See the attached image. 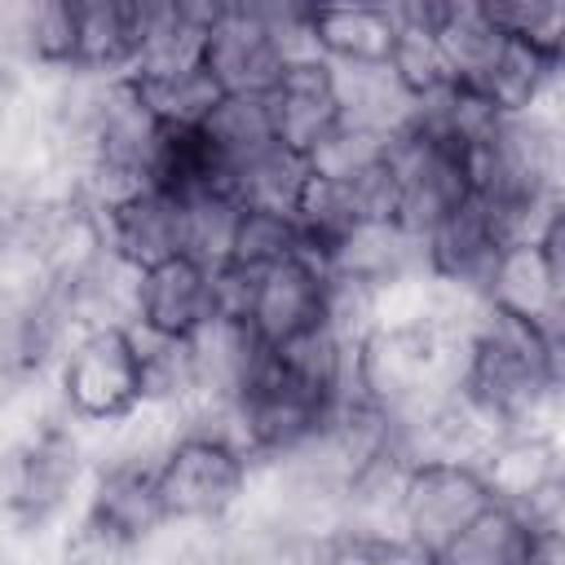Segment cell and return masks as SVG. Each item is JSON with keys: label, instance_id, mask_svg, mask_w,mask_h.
<instances>
[{"label": "cell", "instance_id": "obj_1", "mask_svg": "<svg viewBox=\"0 0 565 565\" xmlns=\"http://www.w3.org/2000/svg\"><path fill=\"white\" fill-rule=\"evenodd\" d=\"M62 411L79 424H115L146 402L141 353L132 327H88L71 340L53 371Z\"/></svg>", "mask_w": 565, "mask_h": 565}, {"label": "cell", "instance_id": "obj_2", "mask_svg": "<svg viewBox=\"0 0 565 565\" xmlns=\"http://www.w3.org/2000/svg\"><path fill=\"white\" fill-rule=\"evenodd\" d=\"M252 459L212 437H181L159 463V494L177 525H225L247 494Z\"/></svg>", "mask_w": 565, "mask_h": 565}, {"label": "cell", "instance_id": "obj_3", "mask_svg": "<svg viewBox=\"0 0 565 565\" xmlns=\"http://www.w3.org/2000/svg\"><path fill=\"white\" fill-rule=\"evenodd\" d=\"M388 154L397 172V225L428 243V234L472 199L468 154L419 132H402Z\"/></svg>", "mask_w": 565, "mask_h": 565}, {"label": "cell", "instance_id": "obj_4", "mask_svg": "<svg viewBox=\"0 0 565 565\" xmlns=\"http://www.w3.org/2000/svg\"><path fill=\"white\" fill-rule=\"evenodd\" d=\"M486 503L494 499L477 463H455V459L411 463L402 490V534L441 556Z\"/></svg>", "mask_w": 565, "mask_h": 565}, {"label": "cell", "instance_id": "obj_5", "mask_svg": "<svg viewBox=\"0 0 565 565\" xmlns=\"http://www.w3.org/2000/svg\"><path fill=\"white\" fill-rule=\"evenodd\" d=\"M203 66L212 71V79L221 84V93H256L269 97L274 84L287 71V57L269 31V22L260 18L256 0H225L207 44H203Z\"/></svg>", "mask_w": 565, "mask_h": 565}, {"label": "cell", "instance_id": "obj_6", "mask_svg": "<svg viewBox=\"0 0 565 565\" xmlns=\"http://www.w3.org/2000/svg\"><path fill=\"white\" fill-rule=\"evenodd\" d=\"M212 318H216L212 269L199 265L194 256H172V260L137 274L132 327L172 335V340H194Z\"/></svg>", "mask_w": 565, "mask_h": 565}, {"label": "cell", "instance_id": "obj_7", "mask_svg": "<svg viewBox=\"0 0 565 565\" xmlns=\"http://www.w3.org/2000/svg\"><path fill=\"white\" fill-rule=\"evenodd\" d=\"M102 225L106 247L132 269H154L172 256H185V207L177 190L146 185L128 203L102 212Z\"/></svg>", "mask_w": 565, "mask_h": 565}, {"label": "cell", "instance_id": "obj_8", "mask_svg": "<svg viewBox=\"0 0 565 565\" xmlns=\"http://www.w3.org/2000/svg\"><path fill=\"white\" fill-rule=\"evenodd\" d=\"M327 278L331 274L309 256H296V260L265 269L256 278V305L247 318L256 340L265 349H278L287 340L305 335L309 327H318L322 309H327Z\"/></svg>", "mask_w": 565, "mask_h": 565}, {"label": "cell", "instance_id": "obj_9", "mask_svg": "<svg viewBox=\"0 0 565 565\" xmlns=\"http://www.w3.org/2000/svg\"><path fill=\"white\" fill-rule=\"evenodd\" d=\"M88 521H97L106 534H115L128 547H141L168 525V508L159 494V468L137 463H102L93 468L84 508Z\"/></svg>", "mask_w": 565, "mask_h": 565}, {"label": "cell", "instance_id": "obj_10", "mask_svg": "<svg viewBox=\"0 0 565 565\" xmlns=\"http://www.w3.org/2000/svg\"><path fill=\"white\" fill-rule=\"evenodd\" d=\"M269 110H274V132L278 146L309 154L327 132L340 128V102H335V75L327 57L313 62H291L282 71V79L269 93Z\"/></svg>", "mask_w": 565, "mask_h": 565}, {"label": "cell", "instance_id": "obj_11", "mask_svg": "<svg viewBox=\"0 0 565 565\" xmlns=\"http://www.w3.org/2000/svg\"><path fill=\"white\" fill-rule=\"evenodd\" d=\"M508 247L490 203H481L477 194L441 225L428 234L424 252H428V269L446 282H459V287H472L486 296V278L494 269V256Z\"/></svg>", "mask_w": 565, "mask_h": 565}, {"label": "cell", "instance_id": "obj_12", "mask_svg": "<svg viewBox=\"0 0 565 565\" xmlns=\"http://www.w3.org/2000/svg\"><path fill=\"white\" fill-rule=\"evenodd\" d=\"M9 62L31 71H75L79 66V0H22L4 13Z\"/></svg>", "mask_w": 565, "mask_h": 565}, {"label": "cell", "instance_id": "obj_13", "mask_svg": "<svg viewBox=\"0 0 565 565\" xmlns=\"http://www.w3.org/2000/svg\"><path fill=\"white\" fill-rule=\"evenodd\" d=\"M419 269H428L424 238H415L397 221H362V225H353L335 243V252L327 260V274L358 278V282H371V287H384V282L419 274Z\"/></svg>", "mask_w": 565, "mask_h": 565}, {"label": "cell", "instance_id": "obj_14", "mask_svg": "<svg viewBox=\"0 0 565 565\" xmlns=\"http://www.w3.org/2000/svg\"><path fill=\"white\" fill-rule=\"evenodd\" d=\"M331 75H335L340 124L375 132L384 141H397L411 128L415 97L397 84L388 62H371V66H340V62H331Z\"/></svg>", "mask_w": 565, "mask_h": 565}, {"label": "cell", "instance_id": "obj_15", "mask_svg": "<svg viewBox=\"0 0 565 565\" xmlns=\"http://www.w3.org/2000/svg\"><path fill=\"white\" fill-rule=\"evenodd\" d=\"M313 40L327 62L371 66V62H388L397 26H393L388 4H380V0L313 4Z\"/></svg>", "mask_w": 565, "mask_h": 565}, {"label": "cell", "instance_id": "obj_16", "mask_svg": "<svg viewBox=\"0 0 565 565\" xmlns=\"http://www.w3.org/2000/svg\"><path fill=\"white\" fill-rule=\"evenodd\" d=\"M486 305L499 313L525 318L534 327H547L565 309L539 243H508L494 256V269L486 278Z\"/></svg>", "mask_w": 565, "mask_h": 565}, {"label": "cell", "instance_id": "obj_17", "mask_svg": "<svg viewBox=\"0 0 565 565\" xmlns=\"http://www.w3.org/2000/svg\"><path fill=\"white\" fill-rule=\"evenodd\" d=\"M141 44V0H79V66L88 75L128 79Z\"/></svg>", "mask_w": 565, "mask_h": 565}, {"label": "cell", "instance_id": "obj_18", "mask_svg": "<svg viewBox=\"0 0 565 565\" xmlns=\"http://www.w3.org/2000/svg\"><path fill=\"white\" fill-rule=\"evenodd\" d=\"M539 543H543V534L530 521V512L494 499L441 552V565H534Z\"/></svg>", "mask_w": 565, "mask_h": 565}, {"label": "cell", "instance_id": "obj_19", "mask_svg": "<svg viewBox=\"0 0 565 565\" xmlns=\"http://www.w3.org/2000/svg\"><path fill=\"white\" fill-rule=\"evenodd\" d=\"M437 44L446 53L450 79L481 88L486 75L494 71L508 35L494 22L486 0H441V22H437Z\"/></svg>", "mask_w": 565, "mask_h": 565}, {"label": "cell", "instance_id": "obj_20", "mask_svg": "<svg viewBox=\"0 0 565 565\" xmlns=\"http://www.w3.org/2000/svg\"><path fill=\"white\" fill-rule=\"evenodd\" d=\"M486 486H490V499L499 503H512V508H534V499L565 472L556 450L547 446V437L539 433H512V437H499L486 459L477 463Z\"/></svg>", "mask_w": 565, "mask_h": 565}, {"label": "cell", "instance_id": "obj_21", "mask_svg": "<svg viewBox=\"0 0 565 565\" xmlns=\"http://www.w3.org/2000/svg\"><path fill=\"white\" fill-rule=\"evenodd\" d=\"M207 154L221 163V172L230 177L234 185V172L247 168L256 154H265L269 146H278V132H274V110H269V97H256V93H225L212 110V119L199 128Z\"/></svg>", "mask_w": 565, "mask_h": 565}, {"label": "cell", "instance_id": "obj_22", "mask_svg": "<svg viewBox=\"0 0 565 565\" xmlns=\"http://www.w3.org/2000/svg\"><path fill=\"white\" fill-rule=\"evenodd\" d=\"M556 79H561V62H552L547 53H539V49H530V44H521V40L508 35V44H503L494 71L486 75L481 93L508 119H516V115H534L543 106V97L552 93Z\"/></svg>", "mask_w": 565, "mask_h": 565}, {"label": "cell", "instance_id": "obj_23", "mask_svg": "<svg viewBox=\"0 0 565 565\" xmlns=\"http://www.w3.org/2000/svg\"><path fill=\"white\" fill-rule=\"evenodd\" d=\"M309 181H313V168L305 154H296L287 146H269L265 154H256L247 168L234 172V194L243 207L296 216L305 194H309Z\"/></svg>", "mask_w": 565, "mask_h": 565}, {"label": "cell", "instance_id": "obj_24", "mask_svg": "<svg viewBox=\"0 0 565 565\" xmlns=\"http://www.w3.org/2000/svg\"><path fill=\"white\" fill-rule=\"evenodd\" d=\"M185 207V256H194L207 269L230 265L234 256V234L243 221V203L225 185H199L181 194Z\"/></svg>", "mask_w": 565, "mask_h": 565}, {"label": "cell", "instance_id": "obj_25", "mask_svg": "<svg viewBox=\"0 0 565 565\" xmlns=\"http://www.w3.org/2000/svg\"><path fill=\"white\" fill-rule=\"evenodd\" d=\"M137 93H141V102L150 106V115L168 132H199L212 119L216 102L225 97L207 66H190V71H177V75L137 79Z\"/></svg>", "mask_w": 565, "mask_h": 565}, {"label": "cell", "instance_id": "obj_26", "mask_svg": "<svg viewBox=\"0 0 565 565\" xmlns=\"http://www.w3.org/2000/svg\"><path fill=\"white\" fill-rule=\"evenodd\" d=\"M132 335H137V353H141L146 402L185 406L199 393L194 344L190 340H172V335H154V331H141V327H132Z\"/></svg>", "mask_w": 565, "mask_h": 565}, {"label": "cell", "instance_id": "obj_27", "mask_svg": "<svg viewBox=\"0 0 565 565\" xmlns=\"http://www.w3.org/2000/svg\"><path fill=\"white\" fill-rule=\"evenodd\" d=\"M305 256V234H300V221L287 216V212H265V207H243V221H238V234H234V265L252 269V274H265L282 260H296Z\"/></svg>", "mask_w": 565, "mask_h": 565}, {"label": "cell", "instance_id": "obj_28", "mask_svg": "<svg viewBox=\"0 0 565 565\" xmlns=\"http://www.w3.org/2000/svg\"><path fill=\"white\" fill-rule=\"evenodd\" d=\"M503 35L547 53L565 71V0H486Z\"/></svg>", "mask_w": 565, "mask_h": 565}, {"label": "cell", "instance_id": "obj_29", "mask_svg": "<svg viewBox=\"0 0 565 565\" xmlns=\"http://www.w3.org/2000/svg\"><path fill=\"white\" fill-rule=\"evenodd\" d=\"M393 141L375 137V132H362V128H349L340 124L335 132H327L305 159L313 168L318 181H331V185H349L353 177H362L366 168H375L380 159H388Z\"/></svg>", "mask_w": 565, "mask_h": 565}, {"label": "cell", "instance_id": "obj_30", "mask_svg": "<svg viewBox=\"0 0 565 565\" xmlns=\"http://www.w3.org/2000/svg\"><path fill=\"white\" fill-rule=\"evenodd\" d=\"M388 71L397 75V84L411 97H428V93H441L446 84H455L450 66H446V53L437 44V31H428V26H397Z\"/></svg>", "mask_w": 565, "mask_h": 565}, {"label": "cell", "instance_id": "obj_31", "mask_svg": "<svg viewBox=\"0 0 565 565\" xmlns=\"http://www.w3.org/2000/svg\"><path fill=\"white\" fill-rule=\"evenodd\" d=\"M322 322L344 340V344H362L375 335V287L371 282H358V278H340L331 274L327 278V309H322Z\"/></svg>", "mask_w": 565, "mask_h": 565}, {"label": "cell", "instance_id": "obj_32", "mask_svg": "<svg viewBox=\"0 0 565 565\" xmlns=\"http://www.w3.org/2000/svg\"><path fill=\"white\" fill-rule=\"evenodd\" d=\"M534 243H539V252H543V260L552 269V282H556L561 300H565V203H556V212L547 216V225L539 230Z\"/></svg>", "mask_w": 565, "mask_h": 565}, {"label": "cell", "instance_id": "obj_33", "mask_svg": "<svg viewBox=\"0 0 565 565\" xmlns=\"http://www.w3.org/2000/svg\"><path fill=\"white\" fill-rule=\"evenodd\" d=\"M530 521L539 525V534H561L565 539V472L534 499V508H525Z\"/></svg>", "mask_w": 565, "mask_h": 565}, {"label": "cell", "instance_id": "obj_34", "mask_svg": "<svg viewBox=\"0 0 565 565\" xmlns=\"http://www.w3.org/2000/svg\"><path fill=\"white\" fill-rule=\"evenodd\" d=\"M380 565H441V556L419 547V543H411V539H388L380 547Z\"/></svg>", "mask_w": 565, "mask_h": 565}, {"label": "cell", "instance_id": "obj_35", "mask_svg": "<svg viewBox=\"0 0 565 565\" xmlns=\"http://www.w3.org/2000/svg\"><path fill=\"white\" fill-rule=\"evenodd\" d=\"M543 437H547V446L556 450V459L565 468V388H556V402H552V415L543 424Z\"/></svg>", "mask_w": 565, "mask_h": 565}, {"label": "cell", "instance_id": "obj_36", "mask_svg": "<svg viewBox=\"0 0 565 565\" xmlns=\"http://www.w3.org/2000/svg\"><path fill=\"white\" fill-rule=\"evenodd\" d=\"M534 565H565V539H561V534H543Z\"/></svg>", "mask_w": 565, "mask_h": 565}]
</instances>
